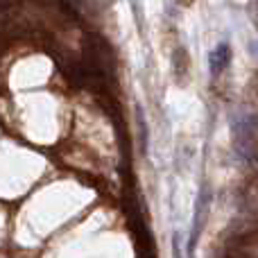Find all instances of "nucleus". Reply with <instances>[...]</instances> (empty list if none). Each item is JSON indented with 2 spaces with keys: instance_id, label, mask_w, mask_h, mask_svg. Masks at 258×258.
<instances>
[{
  "instance_id": "nucleus-1",
  "label": "nucleus",
  "mask_w": 258,
  "mask_h": 258,
  "mask_svg": "<svg viewBox=\"0 0 258 258\" xmlns=\"http://www.w3.org/2000/svg\"><path fill=\"white\" fill-rule=\"evenodd\" d=\"M233 134H236V150L242 159L251 154V141H254V122L251 118H238L233 122Z\"/></svg>"
},
{
  "instance_id": "nucleus-2",
  "label": "nucleus",
  "mask_w": 258,
  "mask_h": 258,
  "mask_svg": "<svg viewBox=\"0 0 258 258\" xmlns=\"http://www.w3.org/2000/svg\"><path fill=\"white\" fill-rule=\"evenodd\" d=\"M229 61H231V45L218 43L209 52V73H211V77L222 75V71L229 66Z\"/></svg>"
},
{
  "instance_id": "nucleus-3",
  "label": "nucleus",
  "mask_w": 258,
  "mask_h": 258,
  "mask_svg": "<svg viewBox=\"0 0 258 258\" xmlns=\"http://www.w3.org/2000/svg\"><path fill=\"white\" fill-rule=\"evenodd\" d=\"M206 206H209V192L202 190V195L197 197V209H195V220H192V233H190V240H188V251H195V245L200 240V233L202 227H204V215H206Z\"/></svg>"
},
{
  "instance_id": "nucleus-4",
  "label": "nucleus",
  "mask_w": 258,
  "mask_h": 258,
  "mask_svg": "<svg viewBox=\"0 0 258 258\" xmlns=\"http://www.w3.org/2000/svg\"><path fill=\"white\" fill-rule=\"evenodd\" d=\"M136 118H138V125H141V145H143V152L147 150V120L143 116V109L136 107Z\"/></svg>"
},
{
  "instance_id": "nucleus-5",
  "label": "nucleus",
  "mask_w": 258,
  "mask_h": 258,
  "mask_svg": "<svg viewBox=\"0 0 258 258\" xmlns=\"http://www.w3.org/2000/svg\"><path fill=\"white\" fill-rule=\"evenodd\" d=\"M251 54L258 59V39L256 41H251Z\"/></svg>"
}]
</instances>
